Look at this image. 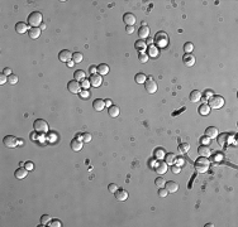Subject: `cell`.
I'll return each instance as SVG.
<instances>
[{
	"label": "cell",
	"mask_w": 238,
	"mask_h": 227,
	"mask_svg": "<svg viewBox=\"0 0 238 227\" xmlns=\"http://www.w3.org/2000/svg\"><path fill=\"white\" fill-rule=\"evenodd\" d=\"M210 167V162L208 158H204V157H200L196 162H195V170L198 172V173H205V172H208Z\"/></svg>",
	"instance_id": "cell-1"
},
{
	"label": "cell",
	"mask_w": 238,
	"mask_h": 227,
	"mask_svg": "<svg viewBox=\"0 0 238 227\" xmlns=\"http://www.w3.org/2000/svg\"><path fill=\"white\" fill-rule=\"evenodd\" d=\"M42 19L43 16L39 11H33L28 15V25H32V28H38V25H42Z\"/></svg>",
	"instance_id": "cell-2"
},
{
	"label": "cell",
	"mask_w": 238,
	"mask_h": 227,
	"mask_svg": "<svg viewBox=\"0 0 238 227\" xmlns=\"http://www.w3.org/2000/svg\"><path fill=\"white\" fill-rule=\"evenodd\" d=\"M155 43L157 44V47H160V48H165V47H167V44H168V35H167V33L166 32H158L157 34H156V37H155Z\"/></svg>",
	"instance_id": "cell-3"
},
{
	"label": "cell",
	"mask_w": 238,
	"mask_h": 227,
	"mask_svg": "<svg viewBox=\"0 0 238 227\" xmlns=\"http://www.w3.org/2000/svg\"><path fill=\"white\" fill-rule=\"evenodd\" d=\"M33 126H34L36 133H41V134H46V133H48V124H47V121H46V120H43V119H38V120H36V121H34V124H33Z\"/></svg>",
	"instance_id": "cell-4"
},
{
	"label": "cell",
	"mask_w": 238,
	"mask_h": 227,
	"mask_svg": "<svg viewBox=\"0 0 238 227\" xmlns=\"http://www.w3.org/2000/svg\"><path fill=\"white\" fill-rule=\"evenodd\" d=\"M208 105L210 109H221L224 106V99L222 96H212L208 101Z\"/></svg>",
	"instance_id": "cell-5"
},
{
	"label": "cell",
	"mask_w": 238,
	"mask_h": 227,
	"mask_svg": "<svg viewBox=\"0 0 238 227\" xmlns=\"http://www.w3.org/2000/svg\"><path fill=\"white\" fill-rule=\"evenodd\" d=\"M144 88H146V91H147V94H150V95H153L156 91H157V83L153 81V78H152L151 76L146 79Z\"/></svg>",
	"instance_id": "cell-6"
},
{
	"label": "cell",
	"mask_w": 238,
	"mask_h": 227,
	"mask_svg": "<svg viewBox=\"0 0 238 227\" xmlns=\"http://www.w3.org/2000/svg\"><path fill=\"white\" fill-rule=\"evenodd\" d=\"M67 88H69V91L71 94H80L81 83L79 81H76V79H72V81H70L69 83H67Z\"/></svg>",
	"instance_id": "cell-7"
},
{
	"label": "cell",
	"mask_w": 238,
	"mask_h": 227,
	"mask_svg": "<svg viewBox=\"0 0 238 227\" xmlns=\"http://www.w3.org/2000/svg\"><path fill=\"white\" fill-rule=\"evenodd\" d=\"M217 138H218V144L219 145H228V144H230L232 139H233V136L228 133L221 134V136H217Z\"/></svg>",
	"instance_id": "cell-8"
},
{
	"label": "cell",
	"mask_w": 238,
	"mask_h": 227,
	"mask_svg": "<svg viewBox=\"0 0 238 227\" xmlns=\"http://www.w3.org/2000/svg\"><path fill=\"white\" fill-rule=\"evenodd\" d=\"M4 145L7 146V148H15L18 145V140L15 136H11V135H8V136L4 138Z\"/></svg>",
	"instance_id": "cell-9"
},
{
	"label": "cell",
	"mask_w": 238,
	"mask_h": 227,
	"mask_svg": "<svg viewBox=\"0 0 238 227\" xmlns=\"http://www.w3.org/2000/svg\"><path fill=\"white\" fill-rule=\"evenodd\" d=\"M58 59L61 62H70L72 59V52H70L69 49H63L58 53Z\"/></svg>",
	"instance_id": "cell-10"
},
{
	"label": "cell",
	"mask_w": 238,
	"mask_h": 227,
	"mask_svg": "<svg viewBox=\"0 0 238 227\" xmlns=\"http://www.w3.org/2000/svg\"><path fill=\"white\" fill-rule=\"evenodd\" d=\"M103 83V78L99 73H95V75H91L90 76V85L94 86V87H99Z\"/></svg>",
	"instance_id": "cell-11"
},
{
	"label": "cell",
	"mask_w": 238,
	"mask_h": 227,
	"mask_svg": "<svg viewBox=\"0 0 238 227\" xmlns=\"http://www.w3.org/2000/svg\"><path fill=\"white\" fill-rule=\"evenodd\" d=\"M138 37H139V39H147L150 37V27H147V25H141V27H139Z\"/></svg>",
	"instance_id": "cell-12"
},
{
	"label": "cell",
	"mask_w": 238,
	"mask_h": 227,
	"mask_svg": "<svg viewBox=\"0 0 238 227\" xmlns=\"http://www.w3.org/2000/svg\"><path fill=\"white\" fill-rule=\"evenodd\" d=\"M165 188H166V191L168 193H175V192H178L179 184L176 182H174V181H168V182L165 183Z\"/></svg>",
	"instance_id": "cell-13"
},
{
	"label": "cell",
	"mask_w": 238,
	"mask_h": 227,
	"mask_svg": "<svg viewBox=\"0 0 238 227\" xmlns=\"http://www.w3.org/2000/svg\"><path fill=\"white\" fill-rule=\"evenodd\" d=\"M156 172H157V174H160V175H162V174H165L167 172V169H168V164H166V162H158L157 163V165H156Z\"/></svg>",
	"instance_id": "cell-14"
},
{
	"label": "cell",
	"mask_w": 238,
	"mask_h": 227,
	"mask_svg": "<svg viewBox=\"0 0 238 227\" xmlns=\"http://www.w3.org/2000/svg\"><path fill=\"white\" fill-rule=\"evenodd\" d=\"M123 22L127 24V27H133L134 23H136V16L132 13H125L123 15Z\"/></svg>",
	"instance_id": "cell-15"
},
{
	"label": "cell",
	"mask_w": 238,
	"mask_h": 227,
	"mask_svg": "<svg viewBox=\"0 0 238 227\" xmlns=\"http://www.w3.org/2000/svg\"><path fill=\"white\" fill-rule=\"evenodd\" d=\"M182 62H184L185 66H187V67H193L195 64V57L191 53H185L184 57H182Z\"/></svg>",
	"instance_id": "cell-16"
},
{
	"label": "cell",
	"mask_w": 238,
	"mask_h": 227,
	"mask_svg": "<svg viewBox=\"0 0 238 227\" xmlns=\"http://www.w3.org/2000/svg\"><path fill=\"white\" fill-rule=\"evenodd\" d=\"M114 196H115V199L119 202H124L128 199V192L125 189H118V191L114 193Z\"/></svg>",
	"instance_id": "cell-17"
},
{
	"label": "cell",
	"mask_w": 238,
	"mask_h": 227,
	"mask_svg": "<svg viewBox=\"0 0 238 227\" xmlns=\"http://www.w3.org/2000/svg\"><path fill=\"white\" fill-rule=\"evenodd\" d=\"M218 134H219L218 129L214 126H209V127H206V130H205V136L209 139H215L218 136Z\"/></svg>",
	"instance_id": "cell-18"
},
{
	"label": "cell",
	"mask_w": 238,
	"mask_h": 227,
	"mask_svg": "<svg viewBox=\"0 0 238 227\" xmlns=\"http://www.w3.org/2000/svg\"><path fill=\"white\" fill-rule=\"evenodd\" d=\"M71 149L74 150V151H80L81 149H82V140H80L79 138H76V139H72L71 140Z\"/></svg>",
	"instance_id": "cell-19"
},
{
	"label": "cell",
	"mask_w": 238,
	"mask_h": 227,
	"mask_svg": "<svg viewBox=\"0 0 238 227\" xmlns=\"http://www.w3.org/2000/svg\"><path fill=\"white\" fill-rule=\"evenodd\" d=\"M198 153H199V155H200V157L208 158V157H210V154H212V149L209 148L208 145H201V146H199Z\"/></svg>",
	"instance_id": "cell-20"
},
{
	"label": "cell",
	"mask_w": 238,
	"mask_h": 227,
	"mask_svg": "<svg viewBox=\"0 0 238 227\" xmlns=\"http://www.w3.org/2000/svg\"><path fill=\"white\" fill-rule=\"evenodd\" d=\"M27 30H28V24H27V23H23V22L17 23V25H15V32H17L18 34H24V33H27Z\"/></svg>",
	"instance_id": "cell-21"
},
{
	"label": "cell",
	"mask_w": 238,
	"mask_h": 227,
	"mask_svg": "<svg viewBox=\"0 0 238 227\" xmlns=\"http://www.w3.org/2000/svg\"><path fill=\"white\" fill-rule=\"evenodd\" d=\"M93 107H94L95 111H101V110L105 107V101L101 100V99H96L93 102Z\"/></svg>",
	"instance_id": "cell-22"
},
{
	"label": "cell",
	"mask_w": 238,
	"mask_h": 227,
	"mask_svg": "<svg viewBox=\"0 0 238 227\" xmlns=\"http://www.w3.org/2000/svg\"><path fill=\"white\" fill-rule=\"evenodd\" d=\"M201 97H203V95H201V92L198 90H194L190 92V101L191 102H199L201 100Z\"/></svg>",
	"instance_id": "cell-23"
},
{
	"label": "cell",
	"mask_w": 238,
	"mask_h": 227,
	"mask_svg": "<svg viewBox=\"0 0 238 227\" xmlns=\"http://www.w3.org/2000/svg\"><path fill=\"white\" fill-rule=\"evenodd\" d=\"M97 68V73H99L100 76H105V75H108L109 73V71H110V68H109V66L108 64H105V63H101V64H99L96 67Z\"/></svg>",
	"instance_id": "cell-24"
},
{
	"label": "cell",
	"mask_w": 238,
	"mask_h": 227,
	"mask_svg": "<svg viewBox=\"0 0 238 227\" xmlns=\"http://www.w3.org/2000/svg\"><path fill=\"white\" fill-rule=\"evenodd\" d=\"M108 114H109V116H110V118H118L119 114H120L119 106H115V105L110 106V107H109V110H108Z\"/></svg>",
	"instance_id": "cell-25"
},
{
	"label": "cell",
	"mask_w": 238,
	"mask_h": 227,
	"mask_svg": "<svg viewBox=\"0 0 238 227\" xmlns=\"http://www.w3.org/2000/svg\"><path fill=\"white\" fill-rule=\"evenodd\" d=\"M27 175H28V170L26 168L22 167V168L15 170V178H17V179H24Z\"/></svg>",
	"instance_id": "cell-26"
},
{
	"label": "cell",
	"mask_w": 238,
	"mask_h": 227,
	"mask_svg": "<svg viewBox=\"0 0 238 227\" xmlns=\"http://www.w3.org/2000/svg\"><path fill=\"white\" fill-rule=\"evenodd\" d=\"M28 35H29V38H32V39H37L41 35V29L39 28H30L28 30Z\"/></svg>",
	"instance_id": "cell-27"
},
{
	"label": "cell",
	"mask_w": 238,
	"mask_h": 227,
	"mask_svg": "<svg viewBox=\"0 0 238 227\" xmlns=\"http://www.w3.org/2000/svg\"><path fill=\"white\" fill-rule=\"evenodd\" d=\"M146 53H147L148 54V57H157L158 56V53H160V51H158V48L157 47H155L153 44H152V46H148V51L147 52H146Z\"/></svg>",
	"instance_id": "cell-28"
},
{
	"label": "cell",
	"mask_w": 238,
	"mask_h": 227,
	"mask_svg": "<svg viewBox=\"0 0 238 227\" xmlns=\"http://www.w3.org/2000/svg\"><path fill=\"white\" fill-rule=\"evenodd\" d=\"M198 111H199V114H200V115L206 116V115H209V114H210V107H209L208 103H203V105H200V107H199Z\"/></svg>",
	"instance_id": "cell-29"
},
{
	"label": "cell",
	"mask_w": 238,
	"mask_h": 227,
	"mask_svg": "<svg viewBox=\"0 0 238 227\" xmlns=\"http://www.w3.org/2000/svg\"><path fill=\"white\" fill-rule=\"evenodd\" d=\"M134 47H136V49L141 53V52H144V49H146V47H147V44H146V42H143L142 39H138L137 42H136V44H134Z\"/></svg>",
	"instance_id": "cell-30"
},
{
	"label": "cell",
	"mask_w": 238,
	"mask_h": 227,
	"mask_svg": "<svg viewBox=\"0 0 238 227\" xmlns=\"http://www.w3.org/2000/svg\"><path fill=\"white\" fill-rule=\"evenodd\" d=\"M146 79H147V77H146V75H144V73H142V72L137 73L136 77H134V81H136V83H143L144 85Z\"/></svg>",
	"instance_id": "cell-31"
},
{
	"label": "cell",
	"mask_w": 238,
	"mask_h": 227,
	"mask_svg": "<svg viewBox=\"0 0 238 227\" xmlns=\"http://www.w3.org/2000/svg\"><path fill=\"white\" fill-rule=\"evenodd\" d=\"M74 79H76V81H79V82L84 81V79H85V72L81 71V70L75 71V73H74Z\"/></svg>",
	"instance_id": "cell-32"
},
{
	"label": "cell",
	"mask_w": 238,
	"mask_h": 227,
	"mask_svg": "<svg viewBox=\"0 0 238 227\" xmlns=\"http://www.w3.org/2000/svg\"><path fill=\"white\" fill-rule=\"evenodd\" d=\"M82 59H84L82 53H80V52H75V53H72V61H74V63H81V62H82Z\"/></svg>",
	"instance_id": "cell-33"
},
{
	"label": "cell",
	"mask_w": 238,
	"mask_h": 227,
	"mask_svg": "<svg viewBox=\"0 0 238 227\" xmlns=\"http://www.w3.org/2000/svg\"><path fill=\"white\" fill-rule=\"evenodd\" d=\"M175 160H176V155L172 154V153H170V154H166V155H165V162H166V164L174 165V164H175Z\"/></svg>",
	"instance_id": "cell-34"
},
{
	"label": "cell",
	"mask_w": 238,
	"mask_h": 227,
	"mask_svg": "<svg viewBox=\"0 0 238 227\" xmlns=\"http://www.w3.org/2000/svg\"><path fill=\"white\" fill-rule=\"evenodd\" d=\"M80 140H82V143H90L91 142V134H89V133H84V134H81L80 136H77Z\"/></svg>",
	"instance_id": "cell-35"
},
{
	"label": "cell",
	"mask_w": 238,
	"mask_h": 227,
	"mask_svg": "<svg viewBox=\"0 0 238 227\" xmlns=\"http://www.w3.org/2000/svg\"><path fill=\"white\" fill-rule=\"evenodd\" d=\"M138 59H139V62H141V63H147L150 57H148V54L146 52H141V53H138Z\"/></svg>",
	"instance_id": "cell-36"
},
{
	"label": "cell",
	"mask_w": 238,
	"mask_h": 227,
	"mask_svg": "<svg viewBox=\"0 0 238 227\" xmlns=\"http://www.w3.org/2000/svg\"><path fill=\"white\" fill-rule=\"evenodd\" d=\"M179 150H180L181 154H185V153H187L189 150H190V144H187V143L180 144V145H179Z\"/></svg>",
	"instance_id": "cell-37"
},
{
	"label": "cell",
	"mask_w": 238,
	"mask_h": 227,
	"mask_svg": "<svg viewBox=\"0 0 238 227\" xmlns=\"http://www.w3.org/2000/svg\"><path fill=\"white\" fill-rule=\"evenodd\" d=\"M50 222H51V217L48 216V214H43V216L41 217V225H42V226L50 225Z\"/></svg>",
	"instance_id": "cell-38"
},
{
	"label": "cell",
	"mask_w": 238,
	"mask_h": 227,
	"mask_svg": "<svg viewBox=\"0 0 238 227\" xmlns=\"http://www.w3.org/2000/svg\"><path fill=\"white\" fill-rule=\"evenodd\" d=\"M193 49H194V44H193V43L186 42L185 44H184V51H185V53H191Z\"/></svg>",
	"instance_id": "cell-39"
},
{
	"label": "cell",
	"mask_w": 238,
	"mask_h": 227,
	"mask_svg": "<svg viewBox=\"0 0 238 227\" xmlns=\"http://www.w3.org/2000/svg\"><path fill=\"white\" fill-rule=\"evenodd\" d=\"M165 183H166V181H165L162 177H158V178H156V181H155V184H156L158 188H162V187H165Z\"/></svg>",
	"instance_id": "cell-40"
},
{
	"label": "cell",
	"mask_w": 238,
	"mask_h": 227,
	"mask_svg": "<svg viewBox=\"0 0 238 227\" xmlns=\"http://www.w3.org/2000/svg\"><path fill=\"white\" fill-rule=\"evenodd\" d=\"M18 81H19V78H18L17 75H11V76L8 77V83L9 85H17Z\"/></svg>",
	"instance_id": "cell-41"
},
{
	"label": "cell",
	"mask_w": 238,
	"mask_h": 227,
	"mask_svg": "<svg viewBox=\"0 0 238 227\" xmlns=\"http://www.w3.org/2000/svg\"><path fill=\"white\" fill-rule=\"evenodd\" d=\"M155 155H156L157 159H160V160H161L162 158H165V155H166V154H165V151H163L162 149H157V150L155 151Z\"/></svg>",
	"instance_id": "cell-42"
},
{
	"label": "cell",
	"mask_w": 238,
	"mask_h": 227,
	"mask_svg": "<svg viewBox=\"0 0 238 227\" xmlns=\"http://www.w3.org/2000/svg\"><path fill=\"white\" fill-rule=\"evenodd\" d=\"M108 189H109V192H110V193H115L118 191V186L115 184V183H110L109 187H108Z\"/></svg>",
	"instance_id": "cell-43"
},
{
	"label": "cell",
	"mask_w": 238,
	"mask_h": 227,
	"mask_svg": "<svg viewBox=\"0 0 238 227\" xmlns=\"http://www.w3.org/2000/svg\"><path fill=\"white\" fill-rule=\"evenodd\" d=\"M48 226H51V227H61V226H62V222L58 221V220H53V221H51Z\"/></svg>",
	"instance_id": "cell-44"
},
{
	"label": "cell",
	"mask_w": 238,
	"mask_h": 227,
	"mask_svg": "<svg viewBox=\"0 0 238 227\" xmlns=\"http://www.w3.org/2000/svg\"><path fill=\"white\" fill-rule=\"evenodd\" d=\"M185 164V159L184 158H176V160H175V165H178V167H182V165Z\"/></svg>",
	"instance_id": "cell-45"
},
{
	"label": "cell",
	"mask_w": 238,
	"mask_h": 227,
	"mask_svg": "<svg viewBox=\"0 0 238 227\" xmlns=\"http://www.w3.org/2000/svg\"><path fill=\"white\" fill-rule=\"evenodd\" d=\"M158 194H160V197H162V198H163V197H166V196L168 194V192L166 191V188H163V187H162V188L158 189Z\"/></svg>",
	"instance_id": "cell-46"
},
{
	"label": "cell",
	"mask_w": 238,
	"mask_h": 227,
	"mask_svg": "<svg viewBox=\"0 0 238 227\" xmlns=\"http://www.w3.org/2000/svg\"><path fill=\"white\" fill-rule=\"evenodd\" d=\"M7 82H8V76L4 75V73H2V75H0V85H4Z\"/></svg>",
	"instance_id": "cell-47"
},
{
	"label": "cell",
	"mask_w": 238,
	"mask_h": 227,
	"mask_svg": "<svg viewBox=\"0 0 238 227\" xmlns=\"http://www.w3.org/2000/svg\"><path fill=\"white\" fill-rule=\"evenodd\" d=\"M171 170H172V173H175V174H179L180 173V172H181V168L180 167H178V165H172V167H171Z\"/></svg>",
	"instance_id": "cell-48"
},
{
	"label": "cell",
	"mask_w": 238,
	"mask_h": 227,
	"mask_svg": "<svg viewBox=\"0 0 238 227\" xmlns=\"http://www.w3.org/2000/svg\"><path fill=\"white\" fill-rule=\"evenodd\" d=\"M82 83H81V87H84V88H88L89 86H90V81H88V79H84V81H81Z\"/></svg>",
	"instance_id": "cell-49"
},
{
	"label": "cell",
	"mask_w": 238,
	"mask_h": 227,
	"mask_svg": "<svg viewBox=\"0 0 238 227\" xmlns=\"http://www.w3.org/2000/svg\"><path fill=\"white\" fill-rule=\"evenodd\" d=\"M89 72L91 73V75H95V73H97V68L95 66H91L90 68H89Z\"/></svg>",
	"instance_id": "cell-50"
},
{
	"label": "cell",
	"mask_w": 238,
	"mask_h": 227,
	"mask_svg": "<svg viewBox=\"0 0 238 227\" xmlns=\"http://www.w3.org/2000/svg\"><path fill=\"white\" fill-rule=\"evenodd\" d=\"M3 73H4V75H7L8 77H9V76H11V75H13V73H11V70H10V68H4Z\"/></svg>",
	"instance_id": "cell-51"
},
{
	"label": "cell",
	"mask_w": 238,
	"mask_h": 227,
	"mask_svg": "<svg viewBox=\"0 0 238 227\" xmlns=\"http://www.w3.org/2000/svg\"><path fill=\"white\" fill-rule=\"evenodd\" d=\"M210 140H212V139H209V138H206V136H204L203 139H201V143H203L204 145H206V144H209V143H210Z\"/></svg>",
	"instance_id": "cell-52"
},
{
	"label": "cell",
	"mask_w": 238,
	"mask_h": 227,
	"mask_svg": "<svg viewBox=\"0 0 238 227\" xmlns=\"http://www.w3.org/2000/svg\"><path fill=\"white\" fill-rule=\"evenodd\" d=\"M104 101H105V106H108V107L113 106V101H112L110 99H107V100H104Z\"/></svg>",
	"instance_id": "cell-53"
},
{
	"label": "cell",
	"mask_w": 238,
	"mask_h": 227,
	"mask_svg": "<svg viewBox=\"0 0 238 227\" xmlns=\"http://www.w3.org/2000/svg\"><path fill=\"white\" fill-rule=\"evenodd\" d=\"M125 32H127L128 34H132V33L134 32V28H133V27H127V28H125Z\"/></svg>",
	"instance_id": "cell-54"
},
{
	"label": "cell",
	"mask_w": 238,
	"mask_h": 227,
	"mask_svg": "<svg viewBox=\"0 0 238 227\" xmlns=\"http://www.w3.org/2000/svg\"><path fill=\"white\" fill-rule=\"evenodd\" d=\"M212 96H214V95H213V92H212V91H205V97H206V99L209 100Z\"/></svg>",
	"instance_id": "cell-55"
},
{
	"label": "cell",
	"mask_w": 238,
	"mask_h": 227,
	"mask_svg": "<svg viewBox=\"0 0 238 227\" xmlns=\"http://www.w3.org/2000/svg\"><path fill=\"white\" fill-rule=\"evenodd\" d=\"M152 43H153V39L150 38V37H148V38L146 39V44H147V46H152Z\"/></svg>",
	"instance_id": "cell-56"
},
{
	"label": "cell",
	"mask_w": 238,
	"mask_h": 227,
	"mask_svg": "<svg viewBox=\"0 0 238 227\" xmlns=\"http://www.w3.org/2000/svg\"><path fill=\"white\" fill-rule=\"evenodd\" d=\"M89 95H90V92H88L86 90H85V91H82V92H81V96H82V97H88Z\"/></svg>",
	"instance_id": "cell-57"
},
{
	"label": "cell",
	"mask_w": 238,
	"mask_h": 227,
	"mask_svg": "<svg viewBox=\"0 0 238 227\" xmlns=\"http://www.w3.org/2000/svg\"><path fill=\"white\" fill-rule=\"evenodd\" d=\"M26 167H27V169H33V165H32V163H26Z\"/></svg>",
	"instance_id": "cell-58"
},
{
	"label": "cell",
	"mask_w": 238,
	"mask_h": 227,
	"mask_svg": "<svg viewBox=\"0 0 238 227\" xmlns=\"http://www.w3.org/2000/svg\"><path fill=\"white\" fill-rule=\"evenodd\" d=\"M74 64H75V63H74V61H72V59L70 61V62H67V66H69V67H72Z\"/></svg>",
	"instance_id": "cell-59"
},
{
	"label": "cell",
	"mask_w": 238,
	"mask_h": 227,
	"mask_svg": "<svg viewBox=\"0 0 238 227\" xmlns=\"http://www.w3.org/2000/svg\"><path fill=\"white\" fill-rule=\"evenodd\" d=\"M41 29H46V24H43V23H42V25H41Z\"/></svg>",
	"instance_id": "cell-60"
}]
</instances>
